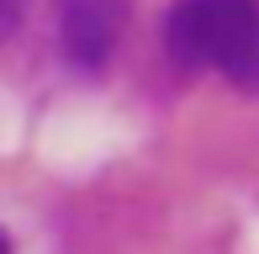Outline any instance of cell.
<instances>
[{
    "label": "cell",
    "mask_w": 259,
    "mask_h": 254,
    "mask_svg": "<svg viewBox=\"0 0 259 254\" xmlns=\"http://www.w3.org/2000/svg\"><path fill=\"white\" fill-rule=\"evenodd\" d=\"M127 21H133V0H53L58 59L79 79H101L122 53Z\"/></svg>",
    "instance_id": "7a4b0ae2"
},
{
    "label": "cell",
    "mask_w": 259,
    "mask_h": 254,
    "mask_svg": "<svg viewBox=\"0 0 259 254\" xmlns=\"http://www.w3.org/2000/svg\"><path fill=\"white\" fill-rule=\"evenodd\" d=\"M159 43L180 74H211L238 96H259V0H169Z\"/></svg>",
    "instance_id": "6da1fadb"
},
{
    "label": "cell",
    "mask_w": 259,
    "mask_h": 254,
    "mask_svg": "<svg viewBox=\"0 0 259 254\" xmlns=\"http://www.w3.org/2000/svg\"><path fill=\"white\" fill-rule=\"evenodd\" d=\"M27 11H32V0H0V37H16Z\"/></svg>",
    "instance_id": "3957f363"
}]
</instances>
